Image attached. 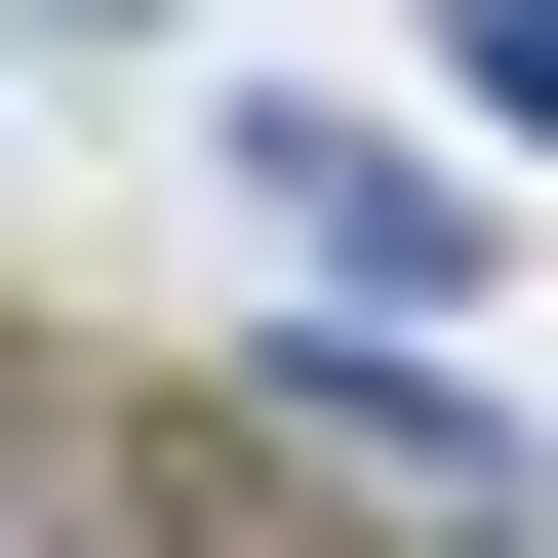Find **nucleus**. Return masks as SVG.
Wrapping results in <instances>:
<instances>
[{"label":"nucleus","mask_w":558,"mask_h":558,"mask_svg":"<svg viewBox=\"0 0 558 558\" xmlns=\"http://www.w3.org/2000/svg\"><path fill=\"white\" fill-rule=\"evenodd\" d=\"M240 439H319L360 519H519V399L399 360V319H240Z\"/></svg>","instance_id":"f257e3e1"},{"label":"nucleus","mask_w":558,"mask_h":558,"mask_svg":"<svg viewBox=\"0 0 558 558\" xmlns=\"http://www.w3.org/2000/svg\"><path fill=\"white\" fill-rule=\"evenodd\" d=\"M240 240H319L399 319V279H439V120H360V81H240Z\"/></svg>","instance_id":"f03ea898"},{"label":"nucleus","mask_w":558,"mask_h":558,"mask_svg":"<svg viewBox=\"0 0 558 558\" xmlns=\"http://www.w3.org/2000/svg\"><path fill=\"white\" fill-rule=\"evenodd\" d=\"M0 558H240V519H199V439H40V519H0Z\"/></svg>","instance_id":"7ed1b4c3"},{"label":"nucleus","mask_w":558,"mask_h":558,"mask_svg":"<svg viewBox=\"0 0 558 558\" xmlns=\"http://www.w3.org/2000/svg\"><path fill=\"white\" fill-rule=\"evenodd\" d=\"M439 120H478V160H558V0H439Z\"/></svg>","instance_id":"20e7f679"},{"label":"nucleus","mask_w":558,"mask_h":558,"mask_svg":"<svg viewBox=\"0 0 558 558\" xmlns=\"http://www.w3.org/2000/svg\"><path fill=\"white\" fill-rule=\"evenodd\" d=\"M399 558H558V519H399Z\"/></svg>","instance_id":"39448f33"},{"label":"nucleus","mask_w":558,"mask_h":558,"mask_svg":"<svg viewBox=\"0 0 558 558\" xmlns=\"http://www.w3.org/2000/svg\"><path fill=\"white\" fill-rule=\"evenodd\" d=\"M40 40H160V0H40Z\"/></svg>","instance_id":"423d86ee"},{"label":"nucleus","mask_w":558,"mask_h":558,"mask_svg":"<svg viewBox=\"0 0 558 558\" xmlns=\"http://www.w3.org/2000/svg\"><path fill=\"white\" fill-rule=\"evenodd\" d=\"M0 519H40V399H0Z\"/></svg>","instance_id":"0eeeda50"}]
</instances>
